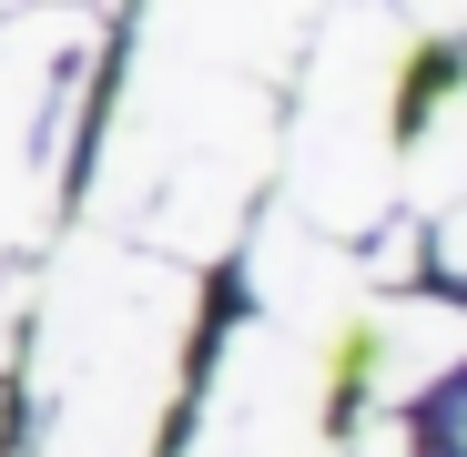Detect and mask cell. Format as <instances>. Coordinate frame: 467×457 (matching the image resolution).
Listing matches in <instances>:
<instances>
[{"mask_svg": "<svg viewBox=\"0 0 467 457\" xmlns=\"http://www.w3.org/2000/svg\"><path fill=\"white\" fill-rule=\"evenodd\" d=\"M437 265H447V285L467 295V203H457V213L437 223Z\"/></svg>", "mask_w": 467, "mask_h": 457, "instance_id": "1", "label": "cell"}, {"mask_svg": "<svg viewBox=\"0 0 467 457\" xmlns=\"http://www.w3.org/2000/svg\"><path fill=\"white\" fill-rule=\"evenodd\" d=\"M0 437H11V407H0Z\"/></svg>", "mask_w": 467, "mask_h": 457, "instance_id": "2", "label": "cell"}]
</instances>
